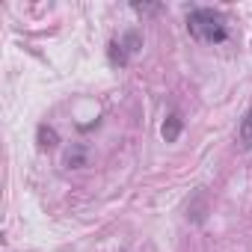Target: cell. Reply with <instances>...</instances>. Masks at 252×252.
Masks as SVG:
<instances>
[{"mask_svg":"<svg viewBox=\"0 0 252 252\" xmlns=\"http://www.w3.org/2000/svg\"><path fill=\"white\" fill-rule=\"evenodd\" d=\"M131 9L140 12V15H155V12H160L158 3H131Z\"/></svg>","mask_w":252,"mask_h":252,"instance_id":"ba28073f","label":"cell"},{"mask_svg":"<svg viewBox=\"0 0 252 252\" xmlns=\"http://www.w3.org/2000/svg\"><path fill=\"white\" fill-rule=\"evenodd\" d=\"M237 140H240V146H243V149H252V107H249V110L243 113V119H240Z\"/></svg>","mask_w":252,"mask_h":252,"instance_id":"277c9868","label":"cell"},{"mask_svg":"<svg viewBox=\"0 0 252 252\" xmlns=\"http://www.w3.org/2000/svg\"><path fill=\"white\" fill-rule=\"evenodd\" d=\"M187 30L193 39L205 42V45H222L228 39V27H225V18L214 9H205V6H196L187 12Z\"/></svg>","mask_w":252,"mask_h":252,"instance_id":"6da1fadb","label":"cell"},{"mask_svg":"<svg viewBox=\"0 0 252 252\" xmlns=\"http://www.w3.org/2000/svg\"><path fill=\"white\" fill-rule=\"evenodd\" d=\"M57 143H60L57 131H54V128H45V125H42V128H39V146H42V149H54Z\"/></svg>","mask_w":252,"mask_h":252,"instance_id":"52a82bcc","label":"cell"},{"mask_svg":"<svg viewBox=\"0 0 252 252\" xmlns=\"http://www.w3.org/2000/svg\"><path fill=\"white\" fill-rule=\"evenodd\" d=\"M86 160H89V149L80 146V143H74V146L65 152V166H68V169H83Z\"/></svg>","mask_w":252,"mask_h":252,"instance_id":"7a4b0ae2","label":"cell"},{"mask_svg":"<svg viewBox=\"0 0 252 252\" xmlns=\"http://www.w3.org/2000/svg\"><path fill=\"white\" fill-rule=\"evenodd\" d=\"M107 54H110V63H113V65H128V60H131L128 51L122 48V42H110V51H107Z\"/></svg>","mask_w":252,"mask_h":252,"instance_id":"8992f818","label":"cell"},{"mask_svg":"<svg viewBox=\"0 0 252 252\" xmlns=\"http://www.w3.org/2000/svg\"><path fill=\"white\" fill-rule=\"evenodd\" d=\"M160 134H163V140H166V143H175V140L181 137V116H178V113H169V116H166Z\"/></svg>","mask_w":252,"mask_h":252,"instance_id":"3957f363","label":"cell"},{"mask_svg":"<svg viewBox=\"0 0 252 252\" xmlns=\"http://www.w3.org/2000/svg\"><path fill=\"white\" fill-rule=\"evenodd\" d=\"M122 48L128 51V57L140 54V48H143V33H140V30H128V33L122 36Z\"/></svg>","mask_w":252,"mask_h":252,"instance_id":"5b68a950","label":"cell"}]
</instances>
